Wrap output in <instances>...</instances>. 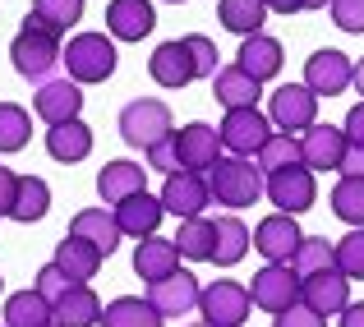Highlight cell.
<instances>
[{"mask_svg": "<svg viewBox=\"0 0 364 327\" xmlns=\"http://www.w3.org/2000/svg\"><path fill=\"white\" fill-rule=\"evenodd\" d=\"M198 295H203V286H198V277L185 272V267H176V272L161 277V282H148V304L161 318H185V313H194Z\"/></svg>", "mask_w": 364, "mask_h": 327, "instance_id": "8fae6325", "label": "cell"}, {"mask_svg": "<svg viewBox=\"0 0 364 327\" xmlns=\"http://www.w3.org/2000/svg\"><path fill=\"white\" fill-rule=\"evenodd\" d=\"M254 161H258V171H286V166H300V139L295 134H272V139L263 143V148L254 152Z\"/></svg>", "mask_w": 364, "mask_h": 327, "instance_id": "8d00e7d4", "label": "cell"}, {"mask_svg": "<svg viewBox=\"0 0 364 327\" xmlns=\"http://www.w3.org/2000/svg\"><path fill=\"white\" fill-rule=\"evenodd\" d=\"M213 203V189H208V176L203 171H171L166 185H161V208H166L171 217H203V208Z\"/></svg>", "mask_w": 364, "mask_h": 327, "instance_id": "30bf717a", "label": "cell"}, {"mask_svg": "<svg viewBox=\"0 0 364 327\" xmlns=\"http://www.w3.org/2000/svg\"><path fill=\"white\" fill-rule=\"evenodd\" d=\"M83 111V83L74 79H46L37 83V97H33V115L46 124H65V120H79Z\"/></svg>", "mask_w": 364, "mask_h": 327, "instance_id": "5bb4252c", "label": "cell"}, {"mask_svg": "<svg viewBox=\"0 0 364 327\" xmlns=\"http://www.w3.org/2000/svg\"><path fill=\"white\" fill-rule=\"evenodd\" d=\"M55 318V304L46 300L42 291H14L5 295V327H46Z\"/></svg>", "mask_w": 364, "mask_h": 327, "instance_id": "f546056e", "label": "cell"}, {"mask_svg": "<svg viewBox=\"0 0 364 327\" xmlns=\"http://www.w3.org/2000/svg\"><path fill=\"white\" fill-rule=\"evenodd\" d=\"M46 327H65V323H55V318H51V323H46Z\"/></svg>", "mask_w": 364, "mask_h": 327, "instance_id": "11a10c76", "label": "cell"}, {"mask_svg": "<svg viewBox=\"0 0 364 327\" xmlns=\"http://www.w3.org/2000/svg\"><path fill=\"white\" fill-rule=\"evenodd\" d=\"M139 189H148V171L139 166V161H107V166L97 171V194H102V203H111L116 208L120 198H129V194H139Z\"/></svg>", "mask_w": 364, "mask_h": 327, "instance_id": "603a6c76", "label": "cell"}, {"mask_svg": "<svg viewBox=\"0 0 364 327\" xmlns=\"http://www.w3.org/2000/svg\"><path fill=\"white\" fill-rule=\"evenodd\" d=\"M70 230L83 235L88 245H97L107 258L116 254V245H120V221H116V213H107V208H83V213H74Z\"/></svg>", "mask_w": 364, "mask_h": 327, "instance_id": "f1b7e54d", "label": "cell"}, {"mask_svg": "<svg viewBox=\"0 0 364 327\" xmlns=\"http://www.w3.org/2000/svg\"><path fill=\"white\" fill-rule=\"evenodd\" d=\"M337 327H364V300H350L346 309L337 313Z\"/></svg>", "mask_w": 364, "mask_h": 327, "instance_id": "681fc988", "label": "cell"}, {"mask_svg": "<svg viewBox=\"0 0 364 327\" xmlns=\"http://www.w3.org/2000/svg\"><path fill=\"white\" fill-rule=\"evenodd\" d=\"M116 37L111 33H79L70 37V46H65L60 65L70 70L74 83H107L111 74H116Z\"/></svg>", "mask_w": 364, "mask_h": 327, "instance_id": "3957f363", "label": "cell"}, {"mask_svg": "<svg viewBox=\"0 0 364 327\" xmlns=\"http://www.w3.org/2000/svg\"><path fill=\"white\" fill-rule=\"evenodd\" d=\"M0 327H5V323H0Z\"/></svg>", "mask_w": 364, "mask_h": 327, "instance_id": "680465c9", "label": "cell"}, {"mask_svg": "<svg viewBox=\"0 0 364 327\" xmlns=\"http://www.w3.org/2000/svg\"><path fill=\"white\" fill-rule=\"evenodd\" d=\"M14 194H18V176L9 166H0V217L14 213Z\"/></svg>", "mask_w": 364, "mask_h": 327, "instance_id": "bcb514c9", "label": "cell"}, {"mask_svg": "<svg viewBox=\"0 0 364 327\" xmlns=\"http://www.w3.org/2000/svg\"><path fill=\"white\" fill-rule=\"evenodd\" d=\"M337 272H346L350 282H364V226H350L337 240Z\"/></svg>", "mask_w": 364, "mask_h": 327, "instance_id": "f35d334b", "label": "cell"}, {"mask_svg": "<svg viewBox=\"0 0 364 327\" xmlns=\"http://www.w3.org/2000/svg\"><path fill=\"white\" fill-rule=\"evenodd\" d=\"M346 139L350 143H364V102H355L350 115H346Z\"/></svg>", "mask_w": 364, "mask_h": 327, "instance_id": "c3c4849f", "label": "cell"}, {"mask_svg": "<svg viewBox=\"0 0 364 327\" xmlns=\"http://www.w3.org/2000/svg\"><path fill=\"white\" fill-rule=\"evenodd\" d=\"M346 129H337V124H318L314 120L309 129L300 134V157L309 171H337L341 166V152H346Z\"/></svg>", "mask_w": 364, "mask_h": 327, "instance_id": "2e32d148", "label": "cell"}, {"mask_svg": "<svg viewBox=\"0 0 364 327\" xmlns=\"http://www.w3.org/2000/svg\"><path fill=\"white\" fill-rule=\"evenodd\" d=\"M55 323H65V327H97V323H102V300H97V291H92L88 282L70 286V291L55 300Z\"/></svg>", "mask_w": 364, "mask_h": 327, "instance_id": "4316f807", "label": "cell"}, {"mask_svg": "<svg viewBox=\"0 0 364 327\" xmlns=\"http://www.w3.org/2000/svg\"><path fill=\"white\" fill-rule=\"evenodd\" d=\"M0 291H5V277H0Z\"/></svg>", "mask_w": 364, "mask_h": 327, "instance_id": "9f6ffc18", "label": "cell"}, {"mask_svg": "<svg viewBox=\"0 0 364 327\" xmlns=\"http://www.w3.org/2000/svg\"><path fill=\"white\" fill-rule=\"evenodd\" d=\"M102 258H107V254H102L97 245H88L83 235H74V230H65V240L55 245V263H60L74 282H92L97 267H102Z\"/></svg>", "mask_w": 364, "mask_h": 327, "instance_id": "d4e9b609", "label": "cell"}, {"mask_svg": "<svg viewBox=\"0 0 364 327\" xmlns=\"http://www.w3.org/2000/svg\"><path fill=\"white\" fill-rule=\"evenodd\" d=\"M267 120L286 134H304L318 120V92L309 83H282V88L267 97Z\"/></svg>", "mask_w": 364, "mask_h": 327, "instance_id": "8992f818", "label": "cell"}, {"mask_svg": "<svg viewBox=\"0 0 364 327\" xmlns=\"http://www.w3.org/2000/svg\"><path fill=\"white\" fill-rule=\"evenodd\" d=\"M249 309H254V300H249V286L240 282H213L198 295V313L213 327H245Z\"/></svg>", "mask_w": 364, "mask_h": 327, "instance_id": "ba28073f", "label": "cell"}, {"mask_svg": "<svg viewBox=\"0 0 364 327\" xmlns=\"http://www.w3.org/2000/svg\"><path fill=\"white\" fill-rule=\"evenodd\" d=\"M304 83H309L318 97H337V92H346L350 83H355V60L341 51H314L309 60H304Z\"/></svg>", "mask_w": 364, "mask_h": 327, "instance_id": "4fadbf2b", "label": "cell"}, {"mask_svg": "<svg viewBox=\"0 0 364 327\" xmlns=\"http://www.w3.org/2000/svg\"><path fill=\"white\" fill-rule=\"evenodd\" d=\"M148 166L161 171V176L180 171V143H176V134H166V139H157V143L148 148Z\"/></svg>", "mask_w": 364, "mask_h": 327, "instance_id": "7bdbcfd3", "label": "cell"}, {"mask_svg": "<svg viewBox=\"0 0 364 327\" xmlns=\"http://www.w3.org/2000/svg\"><path fill=\"white\" fill-rule=\"evenodd\" d=\"M46 152L55 161H83L92 152V129L83 120H65V124H46Z\"/></svg>", "mask_w": 364, "mask_h": 327, "instance_id": "83f0119b", "label": "cell"}, {"mask_svg": "<svg viewBox=\"0 0 364 327\" xmlns=\"http://www.w3.org/2000/svg\"><path fill=\"white\" fill-rule=\"evenodd\" d=\"M355 92L364 97V60H355Z\"/></svg>", "mask_w": 364, "mask_h": 327, "instance_id": "816d5d0a", "label": "cell"}, {"mask_svg": "<svg viewBox=\"0 0 364 327\" xmlns=\"http://www.w3.org/2000/svg\"><path fill=\"white\" fill-rule=\"evenodd\" d=\"M332 0H304V9H328Z\"/></svg>", "mask_w": 364, "mask_h": 327, "instance_id": "f5cc1de1", "label": "cell"}, {"mask_svg": "<svg viewBox=\"0 0 364 327\" xmlns=\"http://www.w3.org/2000/svg\"><path fill=\"white\" fill-rule=\"evenodd\" d=\"M176 143H180V166L185 171H208L217 157H222V134H217L213 124H203V120L185 124V129L176 134Z\"/></svg>", "mask_w": 364, "mask_h": 327, "instance_id": "44dd1931", "label": "cell"}, {"mask_svg": "<svg viewBox=\"0 0 364 327\" xmlns=\"http://www.w3.org/2000/svg\"><path fill=\"white\" fill-rule=\"evenodd\" d=\"M217 18H222V28L249 37V33H263L267 5H263V0H217Z\"/></svg>", "mask_w": 364, "mask_h": 327, "instance_id": "1f68e13d", "label": "cell"}, {"mask_svg": "<svg viewBox=\"0 0 364 327\" xmlns=\"http://www.w3.org/2000/svg\"><path fill=\"white\" fill-rule=\"evenodd\" d=\"M185 46H189V55H194L198 79H213V74H217V60H222V55H217V42H213V37H203V33H189Z\"/></svg>", "mask_w": 364, "mask_h": 327, "instance_id": "60d3db41", "label": "cell"}, {"mask_svg": "<svg viewBox=\"0 0 364 327\" xmlns=\"http://www.w3.org/2000/svg\"><path fill=\"white\" fill-rule=\"evenodd\" d=\"M291 267L300 277L323 272V267H337V240H328V235H304L300 249L291 254Z\"/></svg>", "mask_w": 364, "mask_h": 327, "instance_id": "e575fe53", "label": "cell"}, {"mask_svg": "<svg viewBox=\"0 0 364 327\" xmlns=\"http://www.w3.org/2000/svg\"><path fill=\"white\" fill-rule=\"evenodd\" d=\"M300 300L309 304V309H318L323 318H337V313L350 304V277L337 272V267H323V272L300 277Z\"/></svg>", "mask_w": 364, "mask_h": 327, "instance_id": "7c38bea8", "label": "cell"}, {"mask_svg": "<svg viewBox=\"0 0 364 327\" xmlns=\"http://www.w3.org/2000/svg\"><path fill=\"white\" fill-rule=\"evenodd\" d=\"M111 213H116V221H120V235L143 240V235H157V226H161V217H166V208H161V198H152L148 189H139V194L120 198Z\"/></svg>", "mask_w": 364, "mask_h": 327, "instance_id": "d6986e66", "label": "cell"}, {"mask_svg": "<svg viewBox=\"0 0 364 327\" xmlns=\"http://www.w3.org/2000/svg\"><path fill=\"white\" fill-rule=\"evenodd\" d=\"M249 300L263 313H282L300 300V272L291 263H267L263 272H254V286H249Z\"/></svg>", "mask_w": 364, "mask_h": 327, "instance_id": "9c48e42d", "label": "cell"}, {"mask_svg": "<svg viewBox=\"0 0 364 327\" xmlns=\"http://www.w3.org/2000/svg\"><path fill=\"white\" fill-rule=\"evenodd\" d=\"M171 134V107L157 97H134L129 107L120 111V139L129 143V148H143L148 152L157 139H166Z\"/></svg>", "mask_w": 364, "mask_h": 327, "instance_id": "5b68a950", "label": "cell"}, {"mask_svg": "<svg viewBox=\"0 0 364 327\" xmlns=\"http://www.w3.org/2000/svg\"><path fill=\"white\" fill-rule=\"evenodd\" d=\"M328 203L346 226H364V176H341Z\"/></svg>", "mask_w": 364, "mask_h": 327, "instance_id": "d590c367", "label": "cell"}, {"mask_svg": "<svg viewBox=\"0 0 364 327\" xmlns=\"http://www.w3.org/2000/svg\"><path fill=\"white\" fill-rule=\"evenodd\" d=\"M97 327H166V318H161L148 300H139V295H120V300H111L107 309H102Z\"/></svg>", "mask_w": 364, "mask_h": 327, "instance_id": "4dcf8cb0", "label": "cell"}, {"mask_svg": "<svg viewBox=\"0 0 364 327\" xmlns=\"http://www.w3.org/2000/svg\"><path fill=\"white\" fill-rule=\"evenodd\" d=\"M337 171H341V176H364V143H346Z\"/></svg>", "mask_w": 364, "mask_h": 327, "instance_id": "7dc6e473", "label": "cell"}, {"mask_svg": "<svg viewBox=\"0 0 364 327\" xmlns=\"http://www.w3.org/2000/svg\"><path fill=\"white\" fill-rule=\"evenodd\" d=\"M263 194L272 198V208H277V213L300 217V213H309V208H314V198H318V180H314V171L300 161V166H286V171H267Z\"/></svg>", "mask_w": 364, "mask_h": 327, "instance_id": "277c9868", "label": "cell"}, {"mask_svg": "<svg viewBox=\"0 0 364 327\" xmlns=\"http://www.w3.org/2000/svg\"><path fill=\"white\" fill-rule=\"evenodd\" d=\"M33 14H42L46 23L55 28V33H70L74 23L83 18V0H33Z\"/></svg>", "mask_w": 364, "mask_h": 327, "instance_id": "ab89813d", "label": "cell"}, {"mask_svg": "<svg viewBox=\"0 0 364 327\" xmlns=\"http://www.w3.org/2000/svg\"><path fill=\"white\" fill-rule=\"evenodd\" d=\"M148 74H152V83H161V88H189V83L198 79V70H194V55H189L185 37L161 42L157 51H152V60H148Z\"/></svg>", "mask_w": 364, "mask_h": 327, "instance_id": "e0dca14e", "label": "cell"}, {"mask_svg": "<svg viewBox=\"0 0 364 327\" xmlns=\"http://www.w3.org/2000/svg\"><path fill=\"white\" fill-rule=\"evenodd\" d=\"M171 5H180V0H171Z\"/></svg>", "mask_w": 364, "mask_h": 327, "instance_id": "6f0895ef", "label": "cell"}, {"mask_svg": "<svg viewBox=\"0 0 364 327\" xmlns=\"http://www.w3.org/2000/svg\"><path fill=\"white\" fill-rule=\"evenodd\" d=\"M272 327H328V318H323L318 309H309V304H304V300H295L291 309L272 313Z\"/></svg>", "mask_w": 364, "mask_h": 327, "instance_id": "ee69618b", "label": "cell"}, {"mask_svg": "<svg viewBox=\"0 0 364 327\" xmlns=\"http://www.w3.org/2000/svg\"><path fill=\"white\" fill-rule=\"evenodd\" d=\"M213 235H217V221H208V217H185V221H180V235H176L180 258L208 263V258H213Z\"/></svg>", "mask_w": 364, "mask_h": 327, "instance_id": "d6a6232c", "label": "cell"}, {"mask_svg": "<svg viewBox=\"0 0 364 327\" xmlns=\"http://www.w3.org/2000/svg\"><path fill=\"white\" fill-rule=\"evenodd\" d=\"M249 245H254V235H249V226L235 213H226V217H217V235H213V258L208 263H217V267H235L240 258L249 254Z\"/></svg>", "mask_w": 364, "mask_h": 327, "instance_id": "484cf974", "label": "cell"}, {"mask_svg": "<svg viewBox=\"0 0 364 327\" xmlns=\"http://www.w3.org/2000/svg\"><path fill=\"white\" fill-rule=\"evenodd\" d=\"M33 286H37V291H42V295H46L51 304H55V300H60L65 291H70V286H79V282H74V277H70V272H65V267H60V263L51 258L46 267H37V282H33Z\"/></svg>", "mask_w": 364, "mask_h": 327, "instance_id": "b9f144b4", "label": "cell"}, {"mask_svg": "<svg viewBox=\"0 0 364 327\" xmlns=\"http://www.w3.org/2000/svg\"><path fill=\"white\" fill-rule=\"evenodd\" d=\"M51 208V185L37 176H18V194H14V221H42Z\"/></svg>", "mask_w": 364, "mask_h": 327, "instance_id": "836d02e7", "label": "cell"}, {"mask_svg": "<svg viewBox=\"0 0 364 327\" xmlns=\"http://www.w3.org/2000/svg\"><path fill=\"white\" fill-rule=\"evenodd\" d=\"M152 28H157L152 0H111L107 5V33L116 42H143Z\"/></svg>", "mask_w": 364, "mask_h": 327, "instance_id": "ac0fdd59", "label": "cell"}, {"mask_svg": "<svg viewBox=\"0 0 364 327\" xmlns=\"http://www.w3.org/2000/svg\"><path fill=\"white\" fill-rule=\"evenodd\" d=\"M300 240H304V230H300V221L291 213H272V217H263L254 226V249L267 258V263H291V254L300 249Z\"/></svg>", "mask_w": 364, "mask_h": 327, "instance_id": "9a60e30c", "label": "cell"}, {"mask_svg": "<svg viewBox=\"0 0 364 327\" xmlns=\"http://www.w3.org/2000/svg\"><path fill=\"white\" fill-rule=\"evenodd\" d=\"M328 9L341 33H364V0H332Z\"/></svg>", "mask_w": 364, "mask_h": 327, "instance_id": "f6af8a7d", "label": "cell"}, {"mask_svg": "<svg viewBox=\"0 0 364 327\" xmlns=\"http://www.w3.org/2000/svg\"><path fill=\"white\" fill-rule=\"evenodd\" d=\"M213 97L222 102L226 111H231V107H258V97H263V83H258L254 74H245L240 65H226V70L213 74Z\"/></svg>", "mask_w": 364, "mask_h": 327, "instance_id": "cb8c5ba5", "label": "cell"}, {"mask_svg": "<svg viewBox=\"0 0 364 327\" xmlns=\"http://www.w3.org/2000/svg\"><path fill=\"white\" fill-rule=\"evenodd\" d=\"M263 5H267V14H300L304 0H263Z\"/></svg>", "mask_w": 364, "mask_h": 327, "instance_id": "f907efd6", "label": "cell"}, {"mask_svg": "<svg viewBox=\"0 0 364 327\" xmlns=\"http://www.w3.org/2000/svg\"><path fill=\"white\" fill-rule=\"evenodd\" d=\"M222 134V148H231L235 157H254L267 139H272V120H267L258 107H231L217 124Z\"/></svg>", "mask_w": 364, "mask_h": 327, "instance_id": "52a82bcc", "label": "cell"}, {"mask_svg": "<svg viewBox=\"0 0 364 327\" xmlns=\"http://www.w3.org/2000/svg\"><path fill=\"white\" fill-rule=\"evenodd\" d=\"M28 134H33V115L14 102H0V152L28 148Z\"/></svg>", "mask_w": 364, "mask_h": 327, "instance_id": "74e56055", "label": "cell"}, {"mask_svg": "<svg viewBox=\"0 0 364 327\" xmlns=\"http://www.w3.org/2000/svg\"><path fill=\"white\" fill-rule=\"evenodd\" d=\"M189 327H213V323H189Z\"/></svg>", "mask_w": 364, "mask_h": 327, "instance_id": "db71d44e", "label": "cell"}, {"mask_svg": "<svg viewBox=\"0 0 364 327\" xmlns=\"http://www.w3.org/2000/svg\"><path fill=\"white\" fill-rule=\"evenodd\" d=\"M180 267V245L176 240H161V235H143L139 249H134V272L143 282H161Z\"/></svg>", "mask_w": 364, "mask_h": 327, "instance_id": "7402d4cb", "label": "cell"}, {"mask_svg": "<svg viewBox=\"0 0 364 327\" xmlns=\"http://www.w3.org/2000/svg\"><path fill=\"white\" fill-rule=\"evenodd\" d=\"M60 55H65L60 51V33H55L42 14L28 9L23 28H18L14 42H9V60H14V70L23 74L28 83H46V79H51V70L60 65Z\"/></svg>", "mask_w": 364, "mask_h": 327, "instance_id": "6da1fadb", "label": "cell"}, {"mask_svg": "<svg viewBox=\"0 0 364 327\" xmlns=\"http://www.w3.org/2000/svg\"><path fill=\"white\" fill-rule=\"evenodd\" d=\"M235 65H240L245 74H254L258 83L277 79V74H282V42H277V37H267V33H249V37H240Z\"/></svg>", "mask_w": 364, "mask_h": 327, "instance_id": "ffe728a7", "label": "cell"}, {"mask_svg": "<svg viewBox=\"0 0 364 327\" xmlns=\"http://www.w3.org/2000/svg\"><path fill=\"white\" fill-rule=\"evenodd\" d=\"M203 176H208L213 198L222 208H231V213L254 208L258 198H263V171H258V161H249V157H235V152L231 157H217Z\"/></svg>", "mask_w": 364, "mask_h": 327, "instance_id": "7a4b0ae2", "label": "cell"}]
</instances>
